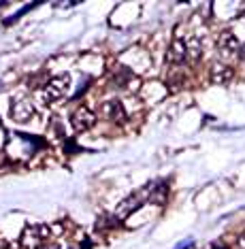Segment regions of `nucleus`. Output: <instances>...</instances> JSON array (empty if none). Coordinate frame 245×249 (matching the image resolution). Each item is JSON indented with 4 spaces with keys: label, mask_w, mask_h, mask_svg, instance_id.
I'll list each match as a JSON object with an SVG mask.
<instances>
[{
    "label": "nucleus",
    "mask_w": 245,
    "mask_h": 249,
    "mask_svg": "<svg viewBox=\"0 0 245 249\" xmlns=\"http://www.w3.org/2000/svg\"><path fill=\"white\" fill-rule=\"evenodd\" d=\"M122 224V219H117V215H105L96 222V230H111V228H117Z\"/></svg>",
    "instance_id": "obj_13"
},
{
    "label": "nucleus",
    "mask_w": 245,
    "mask_h": 249,
    "mask_svg": "<svg viewBox=\"0 0 245 249\" xmlns=\"http://www.w3.org/2000/svg\"><path fill=\"white\" fill-rule=\"evenodd\" d=\"M192 245H194V239H188V241H184L181 245H177L175 249H188V247H192Z\"/></svg>",
    "instance_id": "obj_18"
},
{
    "label": "nucleus",
    "mask_w": 245,
    "mask_h": 249,
    "mask_svg": "<svg viewBox=\"0 0 245 249\" xmlns=\"http://www.w3.org/2000/svg\"><path fill=\"white\" fill-rule=\"evenodd\" d=\"M243 15H245V13H243Z\"/></svg>",
    "instance_id": "obj_22"
},
{
    "label": "nucleus",
    "mask_w": 245,
    "mask_h": 249,
    "mask_svg": "<svg viewBox=\"0 0 245 249\" xmlns=\"http://www.w3.org/2000/svg\"><path fill=\"white\" fill-rule=\"evenodd\" d=\"M232 249H245V232H241V234L237 236V243H235Z\"/></svg>",
    "instance_id": "obj_16"
},
{
    "label": "nucleus",
    "mask_w": 245,
    "mask_h": 249,
    "mask_svg": "<svg viewBox=\"0 0 245 249\" xmlns=\"http://www.w3.org/2000/svg\"><path fill=\"white\" fill-rule=\"evenodd\" d=\"M184 60H186V43L181 41V38H175V41L169 45L167 62L169 64H181Z\"/></svg>",
    "instance_id": "obj_9"
},
{
    "label": "nucleus",
    "mask_w": 245,
    "mask_h": 249,
    "mask_svg": "<svg viewBox=\"0 0 245 249\" xmlns=\"http://www.w3.org/2000/svg\"><path fill=\"white\" fill-rule=\"evenodd\" d=\"M201 55H203V43H201V38L192 36L190 41L186 43V58H190L192 62H196V60H201Z\"/></svg>",
    "instance_id": "obj_11"
},
{
    "label": "nucleus",
    "mask_w": 245,
    "mask_h": 249,
    "mask_svg": "<svg viewBox=\"0 0 245 249\" xmlns=\"http://www.w3.org/2000/svg\"><path fill=\"white\" fill-rule=\"evenodd\" d=\"M218 49L224 55H232L235 52H239V38L232 30H222L218 36Z\"/></svg>",
    "instance_id": "obj_6"
},
{
    "label": "nucleus",
    "mask_w": 245,
    "mask_h": 249,
    "mask_svg": "<svg viewBox=\"0 0 245 249\" xmlns=\"http://www.w3.org/2000/svg\"><path fill=\"white\" fill-rule=\"evenodd\" d=\"M37 249H60L58 245H56V243H49V241H45L43 245H38Z\"/></svg>",
    "instance_id": "obj_17"
},
{
    "label": "nucleus",
    "mask_w": 245,
    "mask_h": 249,
    "mask_svg": "<svg viewBox=\"0 0 245 249\" xmlns=\"http://www.w3.org/2000/svg\"><path fill=\"white\" fill-rule=\"evenodd\" d=\"M96 124V115L94 111H90L88 107H79V109L71 115V126L75 132H85Z\"/></svg>",
    "instance_id": "obj_3"
},
{
    "label": "nucleus",
    "mask_w": 245,
    "mask_h": 249,
    "mask_svg": "<svg viewBox=\"0 0 245 249\" xmlns=\"http://www.w3.org/2000/svg\"><path fill=\"white\" fill-rule=\"evenodd\" d=\"M102 115H105V120H109L113 124H124L126 117H128L126 109H124V103L117 100V98H111L102 105Z\"/></svg>",
    "instance_id": "obj_5"
},
{
    "label": "nucleus",
    "mask_w": 245,
    "mask_h": 249,
    "mask_svg": "<svg viewBox=\"0 0 245 249\" xmlns=\"http://www.w3.org/2000/svg\"><path fill=\"white\" fill-rule=\"evenodd\" d=\"M45 241H49L47 226H28L24 236H21V245L26 249H37L38 245H43Z\"/></svg>",
    "instance_id": "obj_2"
},
{
    "label": "nucleus",
    "mask_w": 245,
    "mask_h": 249,
    "mask_svg": "<svg viewBox=\"0 0 245 249\" xmlns=\"http://www.w3.org/2000/svg\"><path fill=\"white\" fill-rule=\"evenodd\" d=\"M211 249H226L224 245H220V243H215V245H211Z\"/></svg>",
    "instance_id": "obj_21"
},
{
    "label": "nucleus",
    "mask_w": 245,
    "mask_h": 249,
    "mask_svg": "<svg viewBox=\"0 0 245 249\" xmlns=\"http://www.w3.org/2000/svg\"><path fill=\"white\" fill-rule=\"evenodd\" d=\"M34 7H37V4H34V2H30V4H26V7H24V9H21V11H17V13L13 15V18L4 19V26H11V24H13V21H17V19H21V18H24V15L28 13V11H32Z\"/></svg>",
    "instance_id": "obj_14"
},
{
    "label": "nucleus",
    "mask_w": 245,
    "mask_h": 249,
    "mask_svg": "<svg viewBox=\"0 0 245 249\" xmlns=\"http://www.w3.org/2000/svg\"><path fill=\"white\" fill-rule=\"evenodd\" d=\"M64 149H66V154H77V151H81V149H79V145L73 139H66L64 141Z\"/></svg>",
    "instance_id": "obj_15"
},
{
    "label": "nucleus",
    "mask_w": 245,
    "mask_h": 249,
    "mask_svg": "<svg viewBox=\"0 0 245 249\" xmlns=\"http://www.w3.org/2000/svg\"><path fill=\"white\" fill-rule=\"evenodd\" d=\"M147 200L153 202V205H164L167 202V185L160 183V185H151L147 190Z\"/></svg>",
    "instance_id": "obj_12"
},
{
    "label": "nucleus",
    "mask_w": 245,
    "mask_h": 249,
    "mask_svg": "<svg viewBox=\"0 0 245 249\" xmlns=\"http://www.w3.org/2000/svg\"><path fill=\"white\" fill-rule=\"evenodd\" d=\"M88 247H92V243H90L88 239H85V241L81 243V249H88Z\"/></svg>",
    "instance_id": "obj_20"
},
{
    "label": "nucleus",
    "mask_w": 245,
    "mask_h": 249,
    "mask_svg": "<svg viewBox=\"0 0 245 249\" xmlns=\"http://www.w3.org/2000/svg\"><path fill=\"white\" fill-rule=\"evenodd\" d=\"M34 115V105L30 103L28 98H15L13 103H11V117H13L15 122H30Z\"/></svg>",
    "instance_id": "obj_4"
},
{
    "label": "nucleus",
    "mask_w": 245,
    "mask_h": 249,
    "mask_svg": "<svg viewBox=\"0 0 245 249\" xmlns=\"http://www.w3.org/2000/svg\"><path fill=\"white\" fill-rule=\"evenodd\" d=\"M141 205H143V196L141 194H132V196H128L126 200H122V205L117 207V219H124V217H128L130 213H134L136 209H139Z\"/></svg>",
    "instance_id": "obj_8"
},
{
    "label": "nucleus",
    "mask_w": 245,
    "mask_h": 249,
    "mask_svg": "<svg viewBox=\"0 0 245 249\" xmlns=\"http://www.w3.org/2000/svg\"><path fill=\"white\" fill-rule=\"evenodd\" d=\"M232 69L226 64H220V62H215V64L209 69V79H211L213 83H218V86H224V83H228L232 79Z\"/></svg>",
    "instance_id": "obj_7"
},
{
    "label": "nucleus",
    "mask_w": 245,
    "mask_h": 249,
    "mask_svg": "<svg viewBox=\"0 0 245 249\" xmlns=\"http://www.w3.org/2000/svg\"><path fill=\"white\" fill-rule=\"evenodd\" d=\"M239 58L245 62V45H243V47H239Z\"/></svg>",
    "instance_id": "obj_19"
},
{
    "label": "nucleus",
    "mask_w": 245,
    "mask_h": 249,
    "mask_svg": "<svg viewBox=\"0 0 245 249\" xmlns=\"http://www.w3.org/2000/svg\"><path fill=\"white\" fill-rule=\"evenodd\" d=\"M134 81V72L130 66H119L117 72L113 75V83H115L117 88H128V83Z\"/></svg>",
    "instance_id": "obj_10"
},
{
    "label": "nucleus",
    "mask_w": 245,
    "mask_h": 249,
    "mask_svg": "<svg viewBox=\"0 0 245 249\" xmlns=\"http://www.w3.org/2000/svg\"><path fill=\"white\" fill-rule=\"evenodd\" d=\"M68 88H71V75H68V72L56 75L54 79H49L47 86H45V100H47V103L62 100L68 94Z\"/></svg>",
    "instance_id": "obj_1"
}]
</instances>
